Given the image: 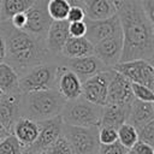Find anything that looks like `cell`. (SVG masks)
Listing matches in <instances>:
<instances>
[{
	"label": "cell",
	"instance_id": "cell-40",
	"mask_svg": "<svg viewBox=\"0 0 154 154\" xmlns=\"http://www.w3.org/2000/svg\"><path fill=\"white\" fill-rule=\"evenodd\" d=\"M22 154H46V152H37V150H32L29 148H24Z\"/></svg>",
	"mask_w": 154,
	"mask_h": 154
},
{
	"label": "cell",
	"instance_id": "cell-6",
	"mask_svg": "<svg viewBox=\"0 0 154 154\" xmlns=\"http://www.w3.org/2000/svg\"><path fill=\"white\" fill-rule=\"evenodd\" d=\"M99 126H72L63 125L61 136L70 146L72 154H96L99 149Z\"/></svg>",
	"mask_w": 154,
	"mask_h": 154
},
{
	"label": "cell",
	"instance_id": "cell-24",
	"mask_svg": "<svg viewBox=\"0 0 154 154\" xmlns=\"http://www.w3.org/2000/svg\"><path fill=\"white\" fill-rule=\"evenodd\" d=\"M35 0H0V22L10 20L12 16L25 12Z\"/></svg>",
	"mask_w": 154,
	"mask_h": 154
},
{
	"label": "cell",
	"instance_id": "cell-18",
	"mask_svg": "<svg viewBox=\"0 0 154 154\" xmlns=\"http://www.w3.org/2000/svg\"><path fill=\"white\" fill-rule=\"evenodd\" d=\"M11 134L18 140L23 148L30 147L38 135V123L29 118L20 117L13 124Z\"/></svg>",
	"mask_w": 154,
	"mask_h": 154
},
{
	"label": "cell",
	"instance_id": "cell-11",
	"mask_svg": "<svg viewBox=\"0 0 154 154\" xmlns=\"http://www.w3.org/2000/svg\"><path fill=\"white\" fill-rule=\"evenodd\" d=\"M134 99L135 97L131 91V82L119 72L111 69L106 105L129 107Z\"/></svg>",
	"mask_w": 154,
	"mask_h": 154
},
{
	"label": "cell",
	"instance_id": "cell-27",
	"mask_svg": "<svg viewBox=\"0 0 154 154\" xmlns=\"http://www.w3.org/2000/svg\"><path fill=\"white\" fill-rule=\"evenodd\" d=\"M23 149L24 148L12 134H8L0 141V154H22Z\"/></svg>",
	"mask_w": 154,
	"mask_h": 154
},
{
	"label": "cell",
	"instance_id": "cell-19",
	"mask_svg": "<svg viewBox=\"0 0 154 154\" xmlns=\"http://www.w3.org/2000/svg\"><path fill=\"white\" fill-rule=\"evenodd\" d=\"M153 119H154V102L134 99L129 107L126 123L138 129Z\"/></svg>",
	"mask_w": 154,
	"mask_h": 154
},
{
	"label": "cell",
	"instance_id": "cell-42",
	"mask_svg": "<svg viewBox=\"0 0 154 154\" xmlns=\"http://www.w3.org/2000/svg\"><path fill=\"white\" fill-rule=\"evenodd\" d=\"M0 95H1V91H0Z\"/></svg>",
	"mask_w": 154,
	"mask_h": 154
},
{
	"label": "cell",
	"instance_id": "cell-9",
	"mask_svg": "<svg viewBox=\"0 0 154 154\" xmlns=\"http://www.w3.org/2000/svg\"><path fill=\"white\" fill-rule=\"evenodd\" d=\"M109 77H111V69H106V70L100 71L96 75L82 81L81 96L91 103H95L99 106H105L106 99H107V89H108Z\"/></svg>",
	"mask_w": 154,
	"mask_h": 154
},
{
	"label": "cell",
	"instance_id": "cell-31",
	"mask_svg": "<svg viewBox=\"0 0 154 154\" xmlns=\"http://www.w3.org/2000/svg\"><path fill=\"white\" fill-rule=\"evenodd\" d=\"M46 154H72V152L66 140L63 136H60L53 144H51L47 148Z\"/></svg>",
	"mask_w": 154,
	"mask_h": 154
},
{
	"label": "cell",
	"instance_id": "cell-36",
	"mask_svg": "<svg viewBox=\"0 0 154 154\" xmlns=\"http://www.w3.org/2000/svg\"><path fill=\"white\" fill-rule=\"evenodd\" d=\"M10 23L12 24V26H14L17 29H24V26L26 24L25 12H20V13H17V14L12 16L11 19H10Z\"/></svg>",
	"mask_w": 154,
	"mask_h": 154
},
{
	"label": "cell",
	"instance_id": "cell-4",
	"mask_svg": "<svg viewBox=\"0 0 154 154\" xmlns=\"http://www.w3.org/2000/svg\"><path fill=\"white\" fill-rule=\"evenodd\" d=\"M102 113V106L91 103L79 96L73 100H66L60 117L64 124L72 126H99Z\"/></svg>",
	"mask_w": 154,
	"mask_h": 154
},
{
	"label": "cell",
	"instance_id": "cell-12",
	"mask_svg": "<svg viewBox=\"0 0 154 154\" xmlns=\"http://www.w3.org/2000/svg\"><path fill=\"white\" fill-rule=\"evenodd\" d=\"M38 123V135L35 142L28 147L29 149L37 150V152H46L47 148L53 144L60 136L63 131V120L60 114L46 120L37 122Z\"/></svg>",
	"mask_w": 154,
	"mask_h": 154
},
{
	"label": "cell",
	"instance_id": "cell-30",
	"mask_svg": "<svg viewBox=\"0 0 154 154\" xmlns=\"http://www.w3.org/2000/svg\"><path fill=\"white\" fill-rule=\"evenodd\" d=\"M97 138L100 144H109L116 141H118L117 136V129L107 128V126H99L97 131Z\"/></svg>",
	"mask_w": 154,
	"mask_h": 154
},
{
	"label": "cell",
	"instance_id": "cell-26",
	"mask_svg": "<svg viewBox=\"0 0 154 154\" xmlns=\"http://www.w3.org/2000/svg\"><path fill=\"white\" fill-rule=\"evenodd\" d=\"M70 7L71 5L66 0H48L47 2V11L52 20L66 19Z\"/></svg>",
	"mask_w": 154,
	"mask_h": 154
},
{
	"label": "cell",
	"instance_id": "cell-10",
	"mask_svg": "<svg viewBox=\"0 0 154 154\" xmlns=\"http://www.w3.org/2000/svg\"><path fill=\"white\" fill-rule=\"evenodd\" d=\"M123 52V35L122 30H118L113 35L101 40L94 45L93 54L108 69H112L120 61Z\"/></svg>",
	"mask_w": 154,
	"mask_h": 154
},
{
	"label": "cell",
	"instance_id": "cell-22",
	"mask_svg": "<svg viewBox=\"0 0 154 154\" xmlns=\"http://www.w3.org/2000/svg\"><path fill=\"white\" fill-rule=\"evenodd\" d=\"M94 46L83 36V37H72L70 36L65 42L61 49L63 58H79L93 54Z\"/></svg>",
	"mask_w": 154,
	"mask_h": 154
},
{
	"label": "cell",
	"instance_id": "cell-38",
	"mask_svg": "<svg viewBox=\"0 0 154 154\" xmlns=\"http://www.w3.org/2000/svg\"><path fill=\"white\" fill-rule=\"evenodd\" d=\"M6 59V43L2 31L0 30V63H4Z\"/></svg>",
	"mask_w": 154,
	"mask_h": 154
},
{
	"label": "cell",
	"instance_id": "cell-44",
	"mask_svg": "<svg viewBox=\"0 0 154 154\" xmlns=\"http://www.w3.org/2000/svg\"><path fill=\"white\" fill-rule=\"evenodd\" d=\"M79 1H81V0H79Z\"/></svg>",
	"mask_w": 154,
	"mask_h": 154
},
{
	"label": "cell",
	"instance_id": "cell-29",
	"mask_svg": "<svg viewBox=\"0 0 154 154\" xmlns=\"http://www.w3.org/2000/svg\"><path fill=\"white\" fill-rule=\"evenodd\" d=\"M138 141L154 146V119L137 129Z\"/></svg>",
	"mask_w": 154,
	"mask_h": 154
},
{
	"label": "cell",
	"instance_id": "cell-8",
	"mask_svg": "<svg viewBox=\"0 0 154 154\" xmlns=\"http://www.w3.org/2000/svg\"><path fill=\"white\" fill-rule=\"evenodd\" d=\"M47 2L48 0H35L25 11L26 24L23 30L41 40L46 38L47 30L52 23V18L47 11Z\"/></svg>",
	"mask_w": 154,
	"mask_h": 154
},
{
	"label": "cell",
	"instance_id": "cell-16",
	"mask_svg": "<svg viewBox=\"0 0 154 154\" xmlns=\"http://www.w3.org/2000/svg\"><path fill=\"white\" fill-rule=\"evenodd\" d=\"M20 94L0 95V124L10 132L13 124L20 118Z\"/></svg>",
	"mask_w": 154,
	"mask_h": 154
},
{
	"label": "cell",
	"instance_id": "cell-39",
	"mask_svg": "<svg viewBox=\"0 0 154 154\" xmlns=\"http://www.w3.org/2000/svg\"><path fill=\"white\" fill-rule=\"evenodd\" d=\"M8 134H11V132H10V131H7V130H6V129L0 124V141H1V140H4Z\"/></svg>",
	"mask_w": 154,
	"mask_h": 154
},
{
	"label": "cell",
	"instance_id": "cell-32",
	"mask_svg": "<svg viewBox=\"0 0 154 154\" xmlns=\"http://www.w3.org/2000/svg\"><path fill=\"white\" fill-rule=\"evenodd\" d=\"M128 148H125L119 141L109 144H100L96 154H125Z\"/></svg>",
	"mask_w": 154,
	"mask_h": 154
},
{
	"label": "cell",
	"instance_id": "cell-3",
	"mask_svg": "<svg viewBox=\"0 0 154 154\" xmlns=\"http://www.w3.org/2000/svg\"><path fill=\"white\" fill-rule=\"evenodd\" d=\"M66 100L57 89L36 90L20 94V117L35 122L46 120L60 114Z\"/></svg>",
	"mask_w": 154,
	"mask_h": 154
},
{
	"label": "cell",
	"instance_id": "cell-5",
	"mask_svg": "<svg viewBox=\"0 0 154 154\" xmlns=\"http://www.w3.org/2000/svg\"><path fill=\"white\" fill-rule=\"evenodd\" d=\"M60 65V61H49L30 67L22 76H19V91L29 93L55 89Z\"/></svg>",
	"mask_w": 154,
	"mask_h": 154
},
{
	"label": "cell",
	"instance_id": "cell-28",
	"mask_svg": "<svg viewBox=\"0 0 154 154\" xmlns=\"http://www.w3.org/2000/svg\"><path fill=\"white\" fill-rule=\"evenodd\" d=\"M131 91L135 99L141 100V101H148L153 102L154 101V91L153 89H149L148 87L140 84V83H134L131 82Z\"/></svg>",
	"mask_w": 154,
	"mask_h": 154
},
{
	"label": "cell",
	"instance_id": "cell-7",
	"mask_svg": "<svg viewBox=\"0 0 154 154\" xmlns=\"http://www.w3.org/2000/svg\"><path fill=\"white\" fill-rule=\"evenodd\" d=\"M114 71L119 72L126 77L130 82L140 83L149 89H154V65L153 60L136 59L129 61H122L112 67Z\"/></svg>",
	"mask_w": 154,
	"mask_h": 154
},
{
	"label": "cell",
	"instance_id": "cell-17",
	"mask_svg": "<svg viewBox=\"0 0 154 154\" xmlns=\"http://www.w3.org/2000/svg\"><path fill=\"white\" fill-rule=\"evenodd\" d=\"M55 89L65 100H73L79 97L82 94V81L75 72L61 64Z\"/></svg>",
	"mask_w": 154,
	"mask_h": 154
},
{
	"label": "cell",
	"instance_id": "cell-2",
	"mask_svg": "<svg viewBox=\"0 0 154 154\" xmlns=\"http://www.w3.org/2000/svg\"><path fill=\"white\" fill-rule=\"evenodd\" d=\"M0 30L5 37L7 63L17 73L22 76L30 67L49 61H60V58L51 55L46 48L45 40L35 37L23 29L12 26L10 20L0 22Z\"/></svg>",
	"mask_w": 154,
	"mask_h": 154
},
{
	"label": "cell",
	"instance_id": "cell-41",
	"mask_svg": "<svg viewBox=\"0 0 154 154\" xmlns=\"http://www.w3.org/2000/svg\"><path fill=\"white\" fill-rule=\"evenodd\" d=\"M125 154H135V153H134V152H132L131 149H128V152H126Z\"/></svg>",
	"mask_w": 154,
	"mask_h": 154
},
{
	"label": "cell",
	"instance_id": "cell-25",
	"mask_svg": "<svg viewBox=\"0 0 154 154\" xmlns=\"http://www.w3.org/2000/svg\"><path fill=\"white\" fill-rule=\"evenodd\" d=\"M117 136L118 141L128 149L132 148V146L138 141L137 129L129 123H124L117 129Z\"/></svg>",
	"mask_w": 154,
	"mask_h": 154
},
{
	"label": "cell",
	"instance_id": "cell-14",
	"mask_svg": "<svg viewBox=\"0 0 154 154\" xmlns=\"http://www.w3.org/2000/svg\"><path fill=\"white\" fill-rule=\"evenodd\" d=\"M60 64H63L65 67L75 72L81 81H84L96 75L97 72L108 69L94 54H89V55L79 57V58H63L61 57Z\"/></svg>",
	"mask_w": 154,
	"mask_h": 154
},
{
	"label": "cell",
	"instance_id": "cell-21",
	"mask_svg": "<svg viewBox=\"0 0 154 154\" xmlns=\"http://www.w3.org/2000/svg\"><path fill=\"white\" fill-rule=\"evenodd\" d=\"M129 107L116 106V105L102 106V113H101V119H100L99 126H107V128L118 129L122 124L126 123Z\"/></svg>",
	"mask_w": 154,
	"mask_h": 154
},
{
	"label": "cell",
	"instance_id": "cell-13",
	"mask_svg": "<svg viewBox=\"0 0 154 154\" xmlns=\"http://www.w3.org/2000/svg\"><path fill=\"white\" fill-rule=\"evenodd\" d=\"M85 23V35L84 37L94 46L101 40L113 35L120 30V23L118 14H113L105 19H84Z\"/></svg>",
	"mask_w": 154,
	"mask_h": 154
},
{
	"label": "cell",
	"instance_id": "cell-23",
	"mask_svg": "<svg viewBox=\"0 0 154 154\" xmlns=\"http://www.w3.org/2000/svg\"><path fill=\"white\" fill-rule=\"evenodd\" d=\"M19 76L7 64L0 63V91L1 94H14L19 91Z\"/></svg>",
	"mask_w": 154,
	"mask_h": 154
},
{
	"label": "cell",
	"instance_id": "cell-34",
	"mask_svg": "<svg viewBox=\"0 0 154 154\" xmlns=\"http://www.w3.org/2000/svg\"><path fill=\"white\" fill-rule=\"evenodd\" d=\"M69 34L72 37H83L85 35V23H84V20L69 23Z\"/></svg>",
	"mask_w": 154,
	"mask_h": 154
},
{
	"label": "cell",
	"instance_id": "cell-43",
	"mask_svg": "<svg viewBox=\"0 0 154 154\" xmlns=\"http://www.w3.org/2000/svg\"><path fill=\"white\" fill-rule=\"evenodd\" d=\"M111 1H114V0H111Z\"/></svg>",
	"mask_w": 154,
	"mask_h": 154
},
{
	"label": "cell",
	"instance_id": "cell-20",
	"mask_svg": "<svg viewBox=\"0 0 154 154\" xmlns=\"http://www.w3.org/2000/svg\"><path fill=\"white\" fill-rule=\"evenodd\" d=\"M88 19H105L117 13L111 0H81Z\"/></svg>",
	"mask_w": 154,
	"mask_h": 154
},
{
	"label": "cell",
	"instance_id": "cell-37",
	"mask_svg": "<svg viewBox=\"0 0 154 154\" xmlns=\"http://www.w3.org/2000/svg\"><path fill=\"white\" fill-rule=\"evenodd\" d=\"M150 20L154 22V0H137Z\"/></svg>",
	"mask_w": 154,
	"mask_h": 154
},
{
	"label": "cell",
	"instance_id": "cell-1",
	"mask_svg": "<svg viewBox=\"0 0 154 154\" xmlns=\"http://www.w3.org/2000/svg\"><path fill=\"white\" fill-rule=\"evenodd\" d=\"M120 23L123 52L120 61L154 58V22L149 19L137 0L112 1Z\"/></svg>",
	"mask_w": 154,
	"mask_h": 154
},
{
	"label": "cell",
	"instance_id": "cell-33",
	"mask_svg": "<svg viewBox=\"0 0 154 154\" xmlns=\"http://www.w3.org/2000/svg\"><path fill=\"white\" fill-rule=\"evenodd\" d=\"M85 19V13H84V10L82 6H71L69 12H67V16H66V20L69 23L71 22H79V20H84Z\"/></svg>",
	"mask_w": 154,
	"mask_h": 154
},
{
	"label": "cell",
	"instance_id": "cell-35",
	"mask_svg": "<svg viewBox=\"0 0 154 154\" xmlns=\"http://www.w3.org/2000/svg\"><path fill=\"white\" fill-rule=\"evenodd\" d=\"M135 154H154V148L150 144H147L144 142L137 141L132 148H130Z\"/></svg>",
	"mask_w": 154,
	"mask_h": 154
},
{
	"label": "cell",
	"instance_id": "cell-15",
	"mask_svg": "<svg viewBox=\"0 0 154 154\" xmlns=\"http://www.w3.org/2000/svg\"><path fill=\"white\" fill-rule=\"evenodd\" d=\"M70 37L69 34V22L64 20H52L45 38L46 48L51 55L55 58L61 57V49Z\"/></svg>",
	"mask_w": 154,
	"mask_h": 154
}]
</instances>
